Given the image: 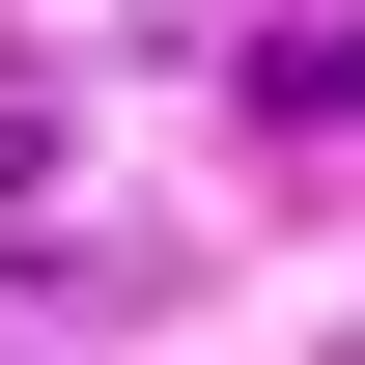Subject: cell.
Wrapping results in <instances>:
<instances>
[{"label":"cell","instance_id":"1","mask_svg":"<svg viewBox=\"0 0 365 365\" xmlns=\"http://www.w3.org/2000/svg\"><path fill=\"white\" fill-rule=\"evenodd\" d=\"M253 85H281V113H365V29H281Z\"/></svg>","mask_w":365,"mask_h":365}]
</instances>
